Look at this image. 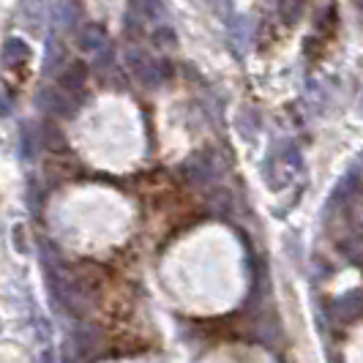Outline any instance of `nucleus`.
<instances>
[{"mask_svg": "<svg viewBox=\"0 0 363 363\" xmlns=\"http://www.w3.org/2000/svg\"><path fill=\"white\" fill-rule=\"evenodd\" d=\"M60 57H63V50H57V44L52 41V44H50V52H47V69H52Z\"/></svg>", "mask_w": 363, "mask_h": 363, "instance_id": "obj_13", "label": "nucleus"}, {"mask_svg": "<svg viewBox=\"0 0 363 363\" xmlns=\"http://www.w3.org/2000/svg\"><path fill=\"white\" fill-rule=\"evenodd\" d=\"M55 358H52V352H44V355H41V358H38V363H52Z\"/></svg>", "mask_w": 363, "mask_h": 363, "instance_id": "obj_15", "label": "nucleus"}, {"mask_svg": "<svg viewBox=\"0 0 363 363\" xmlns=\"http://www.w3.org/2000/svg\"><path fill=\"white\" fill-rule=\"evenodd\" d=\"M181 172L186 175V181L191 183V186H205V183L213 178V172H216V156H213V150L202 147L194 156H189L183 162Z\"/></svg>", "mask_w": 363, "mask_h": 363, "instance_id": "obj_3", "label": "nucleus"}, {"mask_svg": "<svg viewBox=\"0 0 363 363\" xmlns=\"http://www.w3.org/2000/svg\"><path fill=\"white\" fill-rule=\"evenodd\" d=\"M361 115H363V101H361Z\"/></svg>", "mask_w": 363, "mask_h": 363, "instance_id": "obj_16", "label": "nucleus"}, {"mask_svg": "<svg viewBox=\"0 0 363 363\" xmlns=\"http://www.w3.org/2000/svg\"><path fill=\"white\" fill-rule=\"evenodd\" d=\"M77 44H79V50H85V52H91V55L104 52V50H109L107 30H104L101 25L91 22V25H85V28L79 30V36H77Z\"/></svg>", "mask_w": 363, "mask_h": 363, "instance_id": "obj_7", "label": "nucleus"}, {"mask_svg": "<svg viewBox=\"0 0 363 363\" xmlns=\"http://www.w3.org/2000/svg\"><path fill=\"white\" fill-rule=\"evenodd\" d=\"M30 57V47L22 41V38H6V44H3V63L11 69V66H19V63H25Z\"/></svg>", "mask_w": 363, "mask_h": 363, "instance_id": "obj_9", "label": "nucleus"}, {"mask_svg": "<svg viewBox=\"0 0 363 363\" xmlns=\"http://www.w3.org/2000/svg\"><path fill=\"white\" fill-rule=\"evenodd\" d=\"M85 79H88V66L85 63H69L63 72H60V77H57V85L63 88V91L74 93L77 99H82V91H85Z\"/></svg>", "mask_w": 363, "mask_h": 363, "instance_id": "obj_5", "label": "nucleus"}, {"mask_svg": "<svg viewBox=\"0 0 363 363\" xmlns=\"http://www.w3.org/2000/svg\"><path fill=\"white\" fill-rule=\"evenodd\" d=\"M74 342H77V350H79L82 358H91V355H96L101 350L104 336H101V330L93 323H82V325L77 328V333H74Z\"/></svg>", "mask_w": 363, "mask_h": 363, "instance_id": "obj_6", "label": "nucleus"}, {"mask_svg": "<svg viewBox=\"0 0 363 363\" xmlns=\"http://www.w3.org/2000/svg\"><path fill=\"white\" fill-rule=\"evenodd\" d=\"M153 44H159V47H175V33H172V28H159V30L153 33Z\"/></svg>", "mask_w": 363, "mask_h": 363, "instance_id": "obj_12", "label": "nucleus"}, {"mask_svg": "<svg viewBox=\"0 0 363 363\" xmlns=\"http://www.w3.org/2000/svg\"><path fill=\"white\" fill-rule=\"evenodd\" d=\"M126 63L131 77L145 88H159L164 79H169V66L159 57H150L143 50H128Z\"/></svg>", "mask_w": 363, "mask_h": 363, "instance_id": "obj_1", "label": "nucleus"}, {"mask_svg": "<svg viewBox=\"0 0 363 363\" xmlns=\"http://www.w3.org/2000/svg\"><path fill=\"white\" fill-rule=\"evenodd\" d=\"M330 314L342 323H355L363 317V290H350L339 298H333Z\"/></svg>", "mask_w": 363, "mask_h": 363, "instance_id": "obj_4", "label": "nucleus"}, {"mask_svg": "<svg viewBox=\"0 0 363 363\" xmlns=\"http://www.w3.org/2000/svg\"><path fill=\"white\" fill-rule=\"evenodd\" d=\"M77 19H79V3H74V0H60L57 9H55V22H57V28H72Z\"/></svg>", "mask_w": 363, "mask_h": 363, "instance_id": "obj_10", "label": "nucleus"}, {"mask_svg": "<svg viewBox=\"0 0 363 363\" xmlns=\"http://www.w3.org/2000/svg\"><path fill=\"white\" fill-rule=\"evenodd\" d=\"M38 109L50 112L55 118H72L74 112L79 109V99L74 93L63 91L60 85L57 88H44L38 93Z\"/></svg>", "mask_w": 363, "mask_h": 363, "instance_id": "obj_2", "label": "nucleus"}, {"mask_svg": "<svg viewBox=\"0 0 363 363\" xmlns=\"http://www.w3.org/2000/svg\"><path fill=\"white\" fill-rule=\"evenodd\" d=\"M128 14L140 17L143 22H153L164 14V0H128Z\"/></svg>", "mask_w": 363, "mask_h": 363, "instance_id": "obj_8", "label": "nucleus"}, {"mask_svg": "<svg viewBox=\"0 0 363 363\" xmlns=\"http://www.w3.org/2000/svg\"><path fill=\"white\" fill-rule=\"evenodd\" d=\"M303 6H306V0H279V14L287 25H295L303 14Z\"/></svg>", "mask_w": 363, "mask_h": 363, "instance_id": "obj_11", "label": "nucleus"}, {"mask_svg": "<svg viewBox=\"0 0 363 363\" xmlns=\"http://www.w3.org/2000/svg\"><path fill=\"white\" fill-rule=\"evenodd\" d=\"M9 109H11V96H9V91L3 93V112L9 115Z\"/></svg>", "mask_w": 363, "mask_h": 363, "instance_id": "obj_14", "label": "nucleus"}]
</instances>
